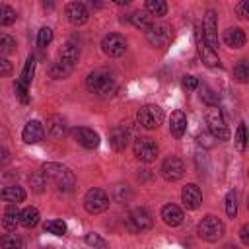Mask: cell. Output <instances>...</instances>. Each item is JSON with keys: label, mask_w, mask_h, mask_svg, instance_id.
Listing matches in <instances>:
<instances>
[{"label": "cell", "mask_w": 249, "mask_h": 249, "mask_svg": "<svg viewBox=\"0 0 249 249\" xmlns=\"http://www.w3.org/2000/svg\"><path fill=\"white\" fill-rule=\"evenodd\" d=\"M43 175L47 177V179H51L58 189H62V191H70L74 185H76V177H74V173L68 169V167H64V165H60V163H53V161H49V163H43Z\"/></svg>", "instance_id": "1"}, {"label": "cell", "mask_w": 249, "mask_h": 249, "mask_svg": "<svg viewBox=\"0 0 249 249\" xmlns=\"http://www.w3.org/2000/svg\"><path fill=\"white\" fill-rule=\"evenodd\" d=\"M86 86L95 95H111L115 91V82L107 70H93L86 78Z\"/></svg>", "instance_id": "2"}, {"label": "cell", "mask_w": 249, "mask_h": 249, "mask_svg": "<svg viewBox=\"0 0 249 249\" xmlns=\"http://www.w3.org/2000/svg\"><path fill=\"white\" fill-rule=\"evenodd\" d=\"M198 235L204 239V241H218L222 235H224V222L216 216H206L200 220L198 224Z\"/></svg>", "instance_id": "3"}, {"label": "cell", "mask_w": 249, "mask_h": 249, "mask_svg": "<svg viewBox=\"0 0 249 249\" xmlns=\"http://www.w3.org/2000/svg\"><path fill=\"white\" fill-rule=\"evenodd\" d=\"M84 208L89 214H101L103 210L109 208V196H107V193L101 191V189H97V187L89 189L86 193V196H84Z\"/></svg>", "instance_id": "4"}, {"label": "cell", "mask_w": 249, "mask_h": 249, "mask_svg": "<svg viewBox=\"0 0 249 249\" xmlns=\"http://www.w3.org/2000/svg\"><path fill=\"white\" fill-rule=\"evenodd\" d=\"M206 121H208V126H210V134L218 140H228L230 136V130L226 126V121L222 117V111L218 107H210L208 113H206Z\"/></svg>", "instance_id": "5"}, {"label": "cell", "mask_w": 249, "mask_h": 249, "mask_svg": "<svg viewBox=\"0 0 249 249\" xmlns=\"http://www.w3.org/2000/svg\"><path fill=\"white\" fill-rule=\"evenodd\" d=\"M216 29H218V16H216L214 10H208L204 14V19H202V31H204L202 39H204V43L212 51H216V47H218V33H216Z\"/></svg>", "instance_id": "6"}, {"label": "cell", "mask_w": 249, "mask_h": 249, "mask_svg": "<svg viewBox=\"0 0 249 249\" xmlns=\"http://www.w3.org/2000/svg\"><path fill=\"white\" fill-rule=\"evenodd\" d=\"M161 121H163V111H161V107H158V105H144V107L138 111V123H140L144 128H148V130L158 128V126L161 124Z\"/></svg>", "instance_id": "7"}, {"label": "cell", "mask_w": 249, "mask_h": 249, "mask_svg": "<svg viewBox=\"0 0 249 249\" xmlns=\"http://www.w3.org/2000/svg\"><path fill=\"white\" fill-rule=\"evenodd\" d=\"M152 224L154 218L146 208H134L126 218V226L130 231H146L152 228Z\"/></svg>", "instance_id": "8"}, {"label": "cell", "mask_w": 249, "mask_h": 249, "mask_svg": "<svg viewBox=\"0 0 249 249\" xmlns=\"http://www.w3.org/2000/svg\"><path fill=\"white\" fill-rule=\"evenodd\" d=\"M160 171H161V177H163L165 181L173 183V181H179V179L185 175V165H183V161H181L179 158L169 156V158L163 160Z\"/></svg>", "instance_id": "9"}, {"label": "cell", "mask_w": 249, "mask_h": 249, "mask_svg": "<svg viewBox=\"0 0 249 249\" xmlns=\"http://www.w3.org/2000/svg\"><path fill=\"white\" fill-rule=\"evenodd\" d=\"M101 49L107 56H121L126 51V39L119 33H109L101 41Z\"/></svg>", "instance_id": "10"}, {"label": "cell", "mask_w": 249, "mask_h": 249, "mask_svg": "<svg viewBox=\"0 0 249 249\" xmlns=\"http://www.w3.org/2000/svg\"><path fill=\"white\" fill-rule=\"evenodd\" d=\"M134 156H136L140 161H144V163L154 161L156 156H158V146H156V142H154L152 138H138V140L134 142Z\"/></svg>", "instance_id": "11"}, {"label": "cell", "mask_w": 249, "mask_h": 249, "mask_svg": "<svg viewBox=\"0 0 249 249\" xmlns=\"http://www.w3.org/2000/svg\"><path fill=\"white\" fill-rule=\"evenodd\" d=\"M146 37H148V43L154 45V47H163L169 43L171 39V29L169 25L165 23H152V27L146 31Z\"/></svg>", "instance_id": "12"}, {"label": "cell", "mask_w": 249, "mask_h": 249, "mask_svg": "<svg viewBox=\"0 0 249 249\" xmlns=\"http://www.w3.org/2000/svg\"><path fill=\"white\" fill-rule=\"evenodd\" d=\"M66 18H68V21L72 25H84L88 21V18H89L86 4H82V2H70L66 6Z\"/></svg>", "instance_id": "13"}, {"label": "cell", "mask_w": 249, "mask_h": 249, "mask_svg": "<svg viewBox=\"0 0 249 249\" xmlns=\"http://www.w3.org/2000/svg\"><path fill=\"white\" fill-rule=\"evenodd\" d=\"M181 200H183V204H185V208L187 210H196L198 206H200V202H202V193H200V189L196 187V185H187V187H183V191H181Z\"/></svg>", "instance_id": "14"}, {"label": "cell", "mask_w": 249, "mask_h": 249, "mask_svg": "<svg viewBox=\"0 0 249 249\" xmlns=\"http://www.w3.org/2000/svg\"><path fill=\"white\" fill-rule=\"evenodd\" d=\"M196 47H198V54H200V58H202V62H204L206 66H210V68L220 66V58H218L216 51H212V49L204 43L200 31H196Z\"/></svg>", "instance_id": "15"}, {"label": "cell", "mask_w": 249, "mask_h": 249, "mask_svg": "<svg viewBox=\"0 0 249 249\" xmlns=\"http://www.w3.org/2000/svg\"><path fill=\"white\" fill-rule=\"evenodd\" d=\"M74 140L80 146L88 148V150H93V148L99 146V134L93 132L91 128H86V126H80V128L74 130Z\"/></svg>", "instance_id": "16"}, {"label": "cell", "mask_w": 249, "mask_h": 249, "mask_svg": "<svg viewBox=\"0 0 249 249\" xmlns=\"http://www.w3.org/2000/svg\"><path fill=\"white\" fill-rule=\"evenodd\" d=\"M43 134H45L43 124H41L39 121H29V123L23 126L21 138H23L25 144H35V142H39V140L43 138Z\"/></svg>", "instance_id": "17"}, {"label": "cell", "mask_w": 249, "mask_h": 249, "mask_svg": "<svg viewBox=\"0 0 249 249\" xmlns=\"http://www.w3.org/2000/svg\"><path fill=\"white\" fill-rule=\"evenodd\" d=\"M109 144L115 152H123L128 144V132L124 130V126H115L109 132Z\"/></svg>", "instance_id": "18"}, {"label": "cell", "mask_w": 249, "mask_h": 249, "mask_svg": "<svg viewBox=\"0 0 249 249\" xmlns=\"http://www.w3.org/2000/svg\"><path fill=\"white\" fill-rule=\"evenodd\" d=\"M187 130V117L183 111H173L171 117H169V132L175 136V138H181Z\"/></svg>", "instance_id": "19"}, {"label": "cell", "mask_w": 249, "mask_h": 249, "mask_svg": "<svg viewBox=\"0 0 249 249\" xmlns=\"http://www.w3.org/2000/svg\"><path fill=\"white\" fill-rule=\"evenodd\" d=\"M161 220H163L167 226L175 228V226H179V224L183 222V210H181L179 206H175V204H165V206L161 208Z\"/></svg>", "instance_id": "20"}, {"label": "cell", "mask_w": 249, "mask_h": 249, "mask_svg": "<svg viewBox=\"0 0 249 249\" xmlns=\"http://www.w3.org/2000/svg\"><path fill=\"white\" fill-rule=\"evenodd\" d=\"M224 43L231 49H241L245 45V33L239 27H230L224 31Z\"/></svg>", "instance_id": "21"}, {"label": "cell", "mask_w": 249, "mask_h": 249, "mask_svg": "<svg viewBox=\"0 0 249 249\" xmlns=\"http://www.w3.org/2000/svg\"><path fill=\"white\" fill-rule=\"evenodd\" d=\"M0 196H2V200L10 202V204H18V202H21L25 198V191L19 185H8V187L2 189Z\"/></svg>", "instance_id": "22"}, {"label": "cell", "mask_w": 249, "mask_h": 249, "mask_svg": "<svg viewBox=\"0 0 249 249\" xmlns=\"http://www.w3.org/2000/svg\"><path fill=\"white\" fill-rule=\"evenodd\" d=\"M78 58H80V47H78L74 41L64 43L62 49H60V60H64L66 64L74 66V64L78 62Z\"/></svg>", "instance_id": "23"}, {"label": "cell", "mask_w": 249, "mask_h": 249, "mask_svg": "<svg viewBox=\"0 0 249 249\" xmlns=\"http://www.w3.org/2000/svg\"><path fill=\"white\" fill-rule=\"evenodd\" d=\"M2 226H4L8 231H14V230L19 226V210H18V206H16V204H10V206L4 210Z\"/></svg>", "instance_id": "24"}, {"label": "cell", "mask_w": 249, "mask_h": 249, "mask_svg": "<svg viewBox=\"0 0 249 249\" xmlns=\"http://www.w3.org/2000/svg\"><path fill=\"white\" fill-rule=\"evenodd\" d=\"M72 70H74V66L66 64L64 60L53 62V64L49 66V74H51V78H54V80H62V78H68V76L72 74Z\"/></svg>", "instance_id": "25"}, {"label": "cell", "mask_w": 249, "mask_h": 249, "mask_svg": "<svg viewBox=\"0 0 249 249\" xmlns=\"http://www.w3.org/2000/svg\"><path fill=\"white\" fill-rule=\"evenodd\" d=\"M66 130V124H64V119L58 117V115H53L49 121H47V132L53 136V138H60Z\"/></svg>", "instance_id": "26"}, {"label": "cell", "mask_w": 249, "mask_h": 249, "mask_svg": "<svg viewBox=\"0 0 249 249\" xmlns=\"http://www.w3.org/2000/svg\"><path fill=\"white\" fill-rule=\"evenodd\" d=\"M37 222H39V210L37 208L27 206L19 212V224L23 228H33V226H37Z\"/></svg>", "instance_id": "27"}, {"label": "cell", "mask_w": 249, "mask_h": 249, "mask_svg": "<svg viewBox=\"0 0 249 249\" xmlns=\"http://www.w3.org/2000/svg\"><path fill=\"white\" fill-rule=\"evenodd\" d=\"M130 21H132V25H136V27H140V29H150L152 27V16L148 14V12H134L132 16H130Z\"/></svg>", "instance_id": "28"}, {"label": "cell", "mask_w": 249, "mask_h": 249, "mask_svg": "<svg viewBox=\"0 0 249 249\" xmlns=\"http://www.w3.org/2000/svg\"><path fill=\"white\" fill-rule=\"evenodd\" d=\"M146 12L150 16H156V18H161L167 14V4L163 0H148L146 2Z\"/></svg>", "instance_id": "29"}, {"label": "cell", "mask_w": 249, "mask_h": 249, "mask_svg": "<svg viewBox=\"0 0 249 249\" xmlns=\"http://www.w3.org/2000/svg\"><path fill=\"white\" fill-rule=\"evenodd\" d=\"M33 74H35V58H33V56H29V58H27V62H25V66H23V70H21L19 82L27 88V86L31 84V80H33Z\"/></svg>", "instance_id": "30"}, {"label": "cell", "mask_w": 249, "mask_h": 249, "mask_svg": "<svg viewBox=\"0 0 249 249\" xmlns=\"http://www.w3.org/2000/svg\"><path fill=\"white\" fill-rule=\"evenodd\" d=\"M16 18H18V14L12 6L0 4V25H12L16 21Z\"/></svg>", "instance_id": "31"}, {"label": "cell", "mask_w": 249, "mask_h": 249, "mask_svg": "<svg viewBox=\"0 0 249 249\" xmlns=\"http://www.w3.org/2000/svg\"><path fill=\"white\" fill-rule=\"evenodd\" d=\"M233 78L239 82V84H245L249 80V64L247 60H239L235 66H233Z\"/></svg>", "instance_id": "32"}, {"label": "cell", "mask_w": 249, "mask_h": 249, "mask_svg": "<svg viewBox=\"0 0 249 249\" xmlns=\"http://www.w3.org/2000/svg\"><path fill=\"white\" fill-rule=\"evenodd\" d=\"M29 185L35 193H43L45 187H47V177L43 175V171H37V173H31L29 175Z\"/></svg>", "instance_id": "33"}, {"label": "cell", "mask_w": 249, "mask_h": 249, "mask_svg": "<svg viewBox=\"0 0 249 249\" xmlns=\"http://www.w3.org/2000/svg\"><path fill=\"white\" fill-rule=\"evenodd\" d=\"M200 97H202V101H204V103H208L210 107H216V105H218V101H220L218 93H216L214 89H210L206 84H202V86H200Z\"/></svg>", "instance_id": "34"}, {"label": "cell", "mask_w": 249, "mask_h": 249, "mask_svg": "<svg viewBox=\"0 0 249 249\" xmlns=\"http://www.w3.org/2000/svg\"><path fill=\"white\" fill-rule=\"evenodd\" d=\"M0 247L2 249H21V239L16 233H6L0 237Z\"/></svg>", "instance_id": "35"}, {"label": "cell", "mask_w": 249, "mask_h": 249, "mask_svg": "<svg viewBox=\"0 0 249 249\" xmlns=\"http://www.w3.org/2000/svg\"><path fill=\"white\" fill-rule=\"evenodd\" d=\"M45 230L49 233H54V235H64L66 233V224L62 220H47L45 222Z\"/></svg>", "instance_id": "36"}, {"label": "cell", "mask_w": 249, "mask_h": 249, "mask_svg": "<svg viewBox=\"0 0 249 249\" xmlns=\"http://www.w3.org/2000/svg\"><path fill=\"white\" fill-rule=\"evenodd\" d=\"M16 51V39L8 33H0V53L10 54Z\"/></svg>", "instance_id": "37"}, {"label": "cell", "mask_w": 249, "mask_h": 249, "mask_svg": "<svg viewBox=\"0 0 249 249\" xmlns=\"http://www.w3.org/2000/svg\"><path fill=\"white\" fill-rule=\"evenodd\" d=\"M226 214H228L230 218H233V216L237 214V195H235L233 191H230V193L226 195Z\"/></svg>", "instance_id": "38"}, {"label": "cell", "mask_w": 249, "mask_h": 249, "mask_svg": "<svg viewBox=\"0 0 249 249\" xmlns=\"http://www.w3.org/2000/svg\"><path fill=\"white\" fill-rule=\"evenodd\" d=\"M86 243L91 245L93 249H107V241H105L99 233H93V231L86 235Z\"/></svg>", "instance_id": "39"}, {"label": "cell", "mask_w": 249, "mask_h": 249, "mask_svg": "<svg viewBox=\"0 0 249 249\" xmlns=\"http://www.w3.org/2000/svg\"><path fill=\"white\" fill-rule=\"evenodd\" d=\"M51 41H53V31H51V27H41V29H39V35H37V45H39L41 49H45Z\"/></svg>", "instance_id": "40"}, {"label": "cell", "mask_w": 249, "mask_h": 249, "mask_svg": "<svg viewBox=\"0 0 249 249\" xmlns=\"http://www.w3.org/2000/svg\"><path fill=\"white\" fill-rule=\"evenodd\" d=\"M14 89H16V93H18V97L21 99V103H27L29 101V95H27V88L19 82V80H16V84H14Z\"/></svg>", "instance_id": "41"}, {"label": "cell", "mask_w": 249, "mask_h": 249, "mask_svg": "<svg viewBox=\"0 0 249 249\" xmlns=\"http://www.w3.org/2000/svg\"><path fill=\"white\" fill-rule=\"evenodd\" d=\"M235 144L239 150H245V124L241 123L237 126V132H235Z\"/></svg>", "instance_id": "42"}, {"label": "cell", "mask_w": 249, "mask_h": 249, "mask_svg": "<svg viewBox=\"0 0 249 249\" xmlns=\"http://www.w3.org/2000/svg\"><path fill=\"white\" fill-rule=\"evenodd\" d=\"M198 144L204 146V148H212L214 146V136L210 132H202V134H198Z\"/></svg>", "instance_id": "43"}, {"label": "cell", "mask_w": 249, "mask_h": 249, "mask_svg": "<svg viewBox=\"0 0 249 249\" xmlns=\"http://www.w3.org/2000/svg\"><path fill=\"white\" fill-rule=\"evenodd\" d=\"M8 74H12V62L8 58L0 56V78L2 76H8Z\"/></svg>", "instance_id": "44"}, {"label": "cell", "mask_w": 249, "mask_h": 249, "mask_svg": "<svg viewBox=\"0 0 249 249\" xmlns=\"http://www.w3.org/2000/svg\"><path fill=\"white\" fill-rule=\"evenodd\" d=\"M235 12H237V16H239L241 19H247V18H249V4H247V2H239V4L235 6Z\"/></svg>", "instance_id": "45"}, {"label": "cell", "mask_w": 249, "mask_h": 249, "mask_svg": "<svg viewBox=\"0 0 249 249\" xmlns=\"http://www.w3.org/2000/svg\"><path fill=\"white\" fill-rule=\"evenodd\" d=\"M183 86H185L187 89H196L200 84H198V80H196L195 76H185V78H183Z\"/></svg>", "instance_id": "46"}, {"label": "cell", "mask_w": 249, "mask_h": 249, "mask_svg": "<svg viewBox=\"0 0 249 249\" xmlns=\"http://www.w3.org/2000/svg\"><path fill=\"white\" fill-rule=\"evenodd\" d=\"M239 237H241L243 245H249V226H247V224L241 226V230H239Z\"/></svg>", "instance_id": "47"}, {"label": "cell", "mask_w": 249, "mask_h": 249, "mask_svg": "<svg viewBox=\"0 0 249 249\" xmlns=\"http://www.w3.org/2000/svg\"><path fill=\"white\" fill-rule=\"evenodd\" d=\"M8 161H10V152H8L4 146H0V167L6 165Z\"/></svg>", "instance_id": "48"}, {"label": "cell", "mask_w": 249, "mask_h": 249, "mask_svg": "<svg viewBox=\"0 0 249 249\" xmlns=\"http://www.w3.org/2000/svg\"><path fill=\"white\" fill-rule=\"evenodd\" d=\"M224 249H237V247H235V245H226Z\"/></svg>", "instance_id": "49"}, {"label": "cell", "mask_w": 249, "mask_h": 249, "mask_svg": "<svg viewBox=\"0 0 249 249\" xmlns=\"http://www.w3.org/2000/svg\"><path fill=\"white\" fill-rule=\"evenodd\" d=\"M45 249H49V247H45Z\"/></svg>", "instance_id": "50"}]
</instances>
